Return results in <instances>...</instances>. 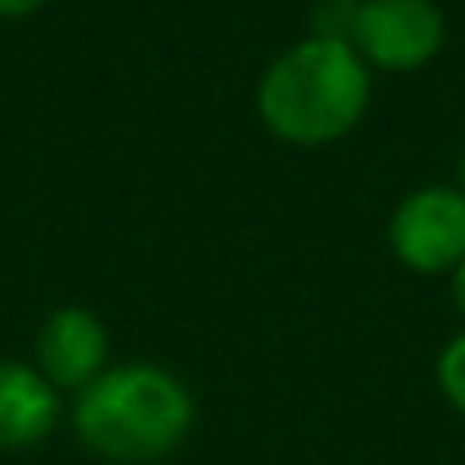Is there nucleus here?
<instances>
[{"label": "nucleus", "instance_id": "1", "mask_svg": "<svg viewBox=\"0 0 465 465\" xmlns=\"http://www.w3.org/2000/svg\"><path fill=\"white\" fill-rule=\"evenodd\" d=\"M370 64L347 37L311 33L270 60L256 87V114L270 137L315 151L333 146L370 110Z\"/></svg>", "mask_w": 465, "mask_h": 465}, {"label": "nucleus", "instance_id": "2", "mask_svg": "<svg viewBox=\"0 0 465 465\" xmlns=\"http://www.w3.org/2000/svg\"><path fill=\"white\" fill-rule=\"evenodd\" d=\"M196 424L192 388L155 361H119L74 397L78 442L114 465H151L173 456Z\"/></svg>", "mask_w": 465, "mask_h": 465}, {"label": "nucleus", "instance_id": "3", "mask_svg": "<svg viewBox=\"0 0 465 465\" xmlns=\"http://www.w3.org/2000/svg\"><path fill=\"white\" fill-rule=\"evenodd\" d=\"M333 28H315L329 37H347L370 69L415 74L438 60L447 42V19L433 0H347L338 5Z\"/></svg>", "mask_w": 465, "mask_h": 465}, {"label": "nucleus", "instance_id": "4", "mask_svg": "<svg viewBox=\"0 0 465 465\" xmlns=\"http://www.w3.org/2000/svg\"><path fill=\"white\" fill-rule=\"evenodd\" d=\"M388 252L411 274H451L465 261V187L424 183L388 214Z\"/></svg>", "mask_w": 465, "mask_h": 465}, {"label": "nucleus", "instance_id": "5", "mask_svg": "<svg viewBox=\"0 0 465 465\" xmlns=\"http://www.w3.org/2000/svg\"><path fill=\"white\" fill-rule=\"evenodd\" d=\"M37 370L60 392H83L110 370V333L105 320L87 306H60L46 315L37 333Z\"/></svg>", "mask_w": 465, "mask_h": 465}, {"label": "nucleus", "instance_id": "6", "mask_svg": "<svg viewBox=\"0 0 465 465\" xmlns=\"http://www.w3.org/2000/svg\"><path fill=\"white\" fill-rule=\"evenodd\" d=\"M60 424V388L28 361L0 356V451L42 447Z\"/></svg>", "mask_w": 465, "mask_h": 465}, {"label": "nucleus", "instance_id": "7", "mask_svg": "<svg viewBox=\"0 0 465 465\" xmlns=\"http://www.w3.org/2000/svg\"><path fill=\"white\" fill-rule=\"evenodd\" d=\"M438 388L456 415H465V329L438 351Z\"/></svg>", "mask_w": 465, "mask_h": 465}, {"label": "nucleus", "instance_id": "8", "mask_svg": "<svg viewBox=\"0 0 465 465\" xmlns=\"http://www.w3.org/2000/svg\"><path fill=\"white\" fill-rule=\"evenodd\" d=\"M42 5H51V0H0V19H28Z\"/></svg>", "mask_w": 465, "mask_h": 465}, {"label": "nucleus", "instance_id": "9", "mask_svg": "<svg viewBox=\"0 0 465 465\" xmlns=\"http://www.w3.org/2000/svg\"><path fill=\"white\" fill-rule=\"evenodd\" d=\"M447 288H451V306L465 315V261H460V265L447 274Z\"/></svg>", "mask_w": 465, "mask_h": 465}, {"label": "nucleus", "instance_id": "10", "mask_svg": "<svg viewBox=\"0 0 465 465\" xmlns=\"http://www.w3.org/2000/svg\"><path fill=\"white\" fill-rule=\"evenodd\" d=\"M460 187H465V151H460Z\"/></svg>", "mask_w": 465, "mask_h": 465}, {"label": "nucleus", "instance_id": "11", "mask_svg": "<svg viewBox=\"0 0 465 465\" xmlns=\"http://www.w3.org/2000/svg\"><path fill=\"white\" fill-rule=\"evenodd\" d=\"M320 5H347V0H320Z\"/></svg>", "mask_w": 465, "mask_h": 465}]
</instances>
